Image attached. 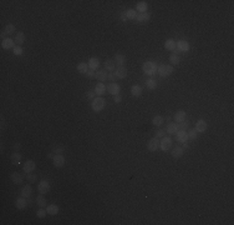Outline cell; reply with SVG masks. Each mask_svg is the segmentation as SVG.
I'll list each match as a JSON object with an SVG mask.
<instances>
[{"mask_svg":"<svg viewBox=\"0 0 234 225\" xmlns=\"http://www.w3.org/2000/svg\"><path fill=\"white\" fill-rule=\"evenodd\" d=\"M32 195V188H31V185L29 184V185H25V187H23V189H21V196H24V198H30Z\"/></svg>","mask_w":234,"mask_h":225,"instance_id":"obj_27","label":"cell"},{"mask_svg":"<svg viewBox=\"0 0 234 225\" xmlns=\"http://www.w3.org/2000/svg\"><path fill=\"white\" fill-rule=\"evenodd\" d=\"M166 137V129H158L155 131V138H163Z\"/></svg>","mask_w":234,"mask_h":225,"instance_id":"obj_44","label":"cell"},{"mask_svg":"<svg viewBox=\"0 0 234 225\" xmlns=\"http://www.w3.org/2000/svg\"><path fill=\"white\" fill-rule=\"evenodd\" d=\"M4 33H5L6 35L14 34V33H15V26H14L13 24H8V25L5 26V29H4Z\"/></svg>","mask_w":234,"mask_h":225,"instance_id":"obj_40","label":"cell"},{"mask_svg":"<svg viewBox=\"0 0 234 225\" xmlns=\"http://www.w3.org/2000/svg\"><path fill=\"white\" fill-rule=\"evenodd\" d=\"M53 163H54V166L55 168H62L65 165V158L64 155L61 154H55L54 159H53Z\"/></svg>","mask_w":234,"mask_h":225,"instance_id":"obj_9","label":"cell"},{"mask_svg":"<svg viewBox=\"0 0 234 225\" xmlns=\"http://www.w3.org/2000/svg\"><path fill=\"white\" fill-rule=\"evenodd\" d=\"M131 94L134 98H139V97L142 95V88L139 86V85H133L131 88Z\"/></svg>","mask_w":234,"mask_h":225,"instance_id":"obj_26","label":"cell"},{"mask_svg":"<svg viewBox=\"0 0 234 225\" xmlns=\"http://www.w3.org/2000/svg\"><path fill=\"white\" fill-rule=\"evenodd\" d=\"M50 189H51V187H50V183L48 182V180H41V182L39 183V185H37V191L40 193V194H48L49 191H50Z\"/></svg>","mask_w":234,"mask_h":225,"instance_id":"obj_4","label":"cell"},{"mask_svg":"<svg viewBox=\"0 0 234 225\" xmlns=\"http://www.w3.org/2000/svg\"><path fill=\"white\" fill-rule=\"evenodd\" d=\"M14 41H15V44L19 45V47H20L21 44H24V41H25V35H24V33H23V31H18L16 35H15Z\"/></svg>","mask_w":234,"mask_h":225,"instance_id":"obj_32","label":"cell"},{"mask_svg":"<svg viewBox=\"0 0 234 225\" xmlns=\"http://www.w3.org/2000/svg\"><path fill=\"white\" fill-rule=\"evenodd\" d=\"M87 70H88V64H87V63H80V64L77 65V71H79L80 74L86 75Z\"/></svg>","mask_w":234,"mask_h":225,"instance_id":"obj_34","label":"cell"},{"mask_svg":"<svg viewBox=\"0 0 234 225\" xmlns=\"http://www.w3.org/2000/svg\"><path fill=\"white\" fill-rule=\"evenodd\" d=\"M177 131H178V129H177V124L176 123H169L167 125V128H166V133H168L171 135H174Z\"/></svg>","mask_w":234,"mask_h":225,"instance_id":"obj_33","label":"cell"},{"mask_svg":"<svg viewBox=\"0 0 234 225\" xmlns=\"http://www.w3.org/2000/svg\"><path fill=\"white\" fill-rule=\"evenodd\" d=\"M106 92L108 93V94H111V95H118L120 94V92H121V86L118 85V84H116V83H111V84H108L107 86H106Z\"/></svg>","mask_w":234,"mask_h":225,"instance_id":"obj_6","label":"cell"},{"mask_svg":"<svg viewBox=\"0 0 234 225\" xmlns=\"http://www.w3.org/2000/svg\"><path fill=\"white\" fill-rule=\"evenodd\" d=\"M207 128H208L207 121L203 120V119H199V120H197V123H196V128H194V129H196L198 133H204V131L207 130Z\"/></svg>","mask_w":234,"mask_h":225,"instance_id":"obj_13","label":"cell"},{"mask_svg":"<svg viewBox=\"0 0 234 225\" xmlns=\"http://www.w3.org/2000/svg\"><path fill=\"white\" fill-rule=\"evenodd\" d=\"M115 74H116L117 79H125L128 75V70L126 66H117V69L115 70Z\"/></svg>","mask_w":234,"mask_h":225,"instance_id":"obj_10","label":"cell"},{"mask_svg":"<svg viewBox=\"0 0 234 225\" xmlns=\"http://www.w3.org/2000/svg\"><path fill=\"white\" fill-rule=\"evenodd\" d=\"M113 100H115V103H116V104H120V103L122 101V97H121L120 94H118V95H115Z\"/></svg>","mask_w":234,"mask_h":225,"instance_id":"obj_50","label":"cell"},{"mask_svg":"<svg viewBox=\"0 0 234 225\" xmlns=\"http://www.w3.org/2000/svg\"><path fill=\"white\" fill-rule=\"evenodd\" d=\"M169 61L173 64V65H178L179 64V61H181V59H179V56H178V54H176V53H172L171 55H169Z\"/></svg>","mask_w":234,"mask_h":225,"instance_id":"obj_37","label":"cell"},{"mask_svg":"<svg viewBox=\"0 0 234 225\" xmlns=\"http://www.w3.org/2000/svg\"><path fill=\"white\" fill-rule=\"evenodd\" d=\"M113 61L117 66H125V63H126V56L123 54H120L117 53L115 56H113Z\"/></svg>","mask_w":234,"mask_h":225,"instance_id":"obj_16","label":"cell"},{"mask_svg":"<svg viewBox=\"0 0 234 225\" xmlns=\"http://www.w3.org/2000/svg\"><path fill=\"white\" fill-rule=\"evenodd\" d=\"M142 70L146 75H150V76H153L155 74H157V65L153 63V61H145L143 65H142Z\"/></svg>","mask_w":234,"mask_h":225,"instance_id":"obj_2","label":"cell"},{"mask_svg":"<svg viewBox=\"0 0 234 225\" xmlns=\"http://www.w3.org/2000/svg\"><path fill=\"white\" fill-rule=\"evenodd\" d=\"M188 139H192V140H194V139H197V137H198V131L196 130V129H192V130H189L188 133Z\"/></svg>","mask_w":234,"mask_h":225,"instance_id":"obj_43","label":"cell"},{"mask_svg":"<svg viewBox=\"0 0 234 225\" xmlns=\"http://www.w3.org/2000/svg\"><path fill=\"white\" fill-rule=\"evenodd\" d=\"M11 163L13 165H19L21 163V154L19 151H14L11 154Z\"/></svg>","mask_w":234,"mask_h":225,"instance_id":"obj_31","label":"cell"},{"mask_svg":"<svg viewBox=\"0 0 234 225\" xmlns=\"http://www.w3.org/2000/svg\"><path fill=\"white\" fill-rule=\"evenodd\" d=\"M183 149H188L189 148V144H188V142H185V143H183V146H182Z\"/></svg>","mask_w":234,"mask_h":225,"instance_id":"obj_53","label":"cell"},{"mask_svg":"<svg viewBox=\"0 0 234 225\" xmlns=\"http://www.w3.org/2000/svg\"><path fill=\"white\" fill-rule=\"evenodd\" d=\"M23 48L21 47H19V45H16V47L14 48V54L15 55H18V56H20V55H23Z\"/></svg>","mask_w":234,"mask_h":225,"instance_id":"obj_46","label":"cell"},{"mask_svg":"<svg viewBox=\"0 0 234 225\" xmlns=\"http://www.w3.org/2000/svg\"><path fill=\"white\" fill-rule=\"evenodd\" d=\"M28 205H29V204H28V199L24 198V196L18 198V199L15 200V206H16V209H19V210H24Z\"/></svg>","mask_w":234,"mask_h":225,"instance_id":"obj_14","label":"cell"},{"mask_svg":"<svg viewBox=\"0 0 234 225\" xmlns=\"http://www.w3.org/2000/svg\"><path fill=\"white\" fill-rule=\"evenodd\" d=\"M173 119H174V121H176L177 124L184 121V120H185V111H184V110H178V111L174 114Z\"/></svg>","mask_w":234,"mask_h":225,"instance_id":"obj_24","label":"cell"},{"mask_svg":"<svg viewBox=\"0 0 234 225\" xmlns=\"http://www.w3.org/2000/svg\"><path fill=\"white\" fill-rule=\"evenodd\" d=\"M26 179H28L29 183H36L37 182V175L30 173V174H26Z\"/></svg>","mask_w":234,"mask_h":225,"instance_id":"obj_41","label":"cell"},{"mask_svg":"<svg viewBox=\"0 0 234 225\" xmlns=\"http://www.w3.org/2000/svg\"><path fill=\"white\" fill-rule=\"evenodd\" d=\"M163 123H164V118L161 116V115H156V116L152 119V124H153L155 126H161Z\"/></svg>","mask_w":234,"mask_h":225,"instance_id":"obj_35","label":"cell"},{"mask_svg":"<svg viewBox=\"0 0 234 225\" xmlns=\"http://www.w3.org/2000/svg\"><path fill=\"white\" fill-rule=\"evenodd\" d=\"M176 139H177L178 143L188 142V134H187V130H178L176 133Z\"/></svg>","mask_w":234,"mask_h":225,"instance_id":"obj_8","label":"cell"},{"mask_svg":"<svg viewBox=\"0 0 234 225\" xmlns=\"http://www.w3.org/2000/svg\"><path fill=\"white\" fill-rule=\"evenodd\" d=\"M147 149L150 150V151H157L158 149H160V140H158V138H152L151 140H148V143H147Z\"/></svg>","mask_w":234,"mask_h":225,"instance_id":"obj_7","label":"cell"},{"mask_svg":"<svg viewBox=\"0 0 234 225\" xmlns=\"http://www.w3.org/2000/svg\"><path fill=\"white\" fill-rule=\"evenodd\" d=\"M10 178H11V182H13L14 184H16V185H20V184L23 183V180H24V176H23L20 173H18V171L11 173Z\"/></svg>","mask_w":234,"mask_h":225,"instance_id":"obj_15","label":"cell"},{"mask_svg":"<svg viewBox=\"0 0 234 225\" xmlns=\"http://www.w3.org/2000/svg\"><path fill=\"white\" fill-rule=\"evenodd\" d=\"M172 139L169 137H163L162 140L160 142V148L162 151H168L171 148H172Z\"/></svg>","mask_w":234,"mask_h":225,"instance_id":"obj_5","label":"cell"},{"mask_svg":"<svg viewBox=\"0 0 234 225\" xmlns=\"http://www.w3.org/2000/svg\"><path fill=\"white\" fill-rule=\"evenodd\" d=\"M97 95H96V93H95V90H88V92L86 93V98L88 99V100H93V99H95Z\"/></svg>","mask_w":234,"mask_h":225,"instance_id":"obj_45","label":"cell"},{"mask_svg":"<svg viewBox=\"0 0 234 225\" xmlns=\"http://www.w3.org/2000/svg\"><path fill=\"white\" fill-rule=\"evenodd\" d=\"M105 106H106V100L102 97H96L91 103V109L93 111H96V113L102 111L105 109Z\"/></svg>","mask_w":234,"mask_h":225,"instance_id":"obj_1","label":"cell"},{"mask_svg":"<svg viewBox=\"0 0 234 225\" xmlns=\"http://www.w3.org/2000/svg\"><path fill=\"white\" fill-rule=\"evenodd\" d=\"M20 143H16L15 145H14V151H19V149H20Z\"/></svg>","mask_w":234,"mask_h":225,"instance_id":"obj_52","label":"cell"},{"mask_svg":"<svg viewBox=\"0 0 234 225\" xmlns=\"http://www.w3.org/2000/svg\"><path fill=\"white\" fill-rule=\"evenodd\" d=\"M107 76H108V73L105 70V69H102V70H99L96 74H95V78L100 81V83H105L106 80H107Z\"/></svg>","mask_w":234,"mask_h":225,"instance_id":"obj_18","label":"cell"},{"mask_svg":"<svg viewBox=\"0 0 234 225\" xmlns=\"http://www.w3.org/2000/svg\"><path fill=\"white\" fill-rule=\"evenodd\" d=\"M53 153L54 154H61V153H64V148L62 146H55L53 149Z\"/></svg>","mask_w":234,"mask_h":225,"instance_id":"obj_48","label":"cell"},{"mask_svg":"<svg viewBox=\"0 0 234 225\" xmlns=\"http://www.w3.org/2000/svg\"><path fill=\"white\" fill-rule=\"evenodd\" d=\"M35 168H36V165H35L34 160H26L25 164H24V166H23V170H24V173L30 174V173H32L35 170Z\"/></svg>","mask_w":234,"mask_h":225,"instance_id":"obj_11","label":"cell"},{"mask_svg":"<svg viewBox=\"0 0 234 225\" xmlns=\"http://www.w3.org/2000/svg\"><path fill=\"white\" fill-rule=\"evenodd\" d=\"M95 70H92V69H88L87 70V73H86V76L87 78H95Z\"/></svg>","mask_w":234,"mask_h":225,"instance_id":"obj_49","label":"cell"},{"mask_svg":"<svg viewBox=\"0 0 234 225\" xmlns=\"http://www.w3.org/2000/svg\"><path fill=\"white\" fill-rule=\"evenodd\" d=\"M107 80H110L111 83H115L117 80V76L115 73H108V76H107Z\"/></svg>","mask_w":234,"mask_h":225,"instance_id":"obj_47","label":"cell"},{"mask_svg":"<svg viewBox=\"0 0 234 225\" xmlns=\"http://www.w3.org/2000/svg\"><path fill=\"white\" fill-rule=\"evenodd\" d=\"M105 70L110 71V73H112V71L116 70V64H115L113 59H106V61H105Z\"/></svg>","mask_w":234,"mask_h":225,"instance_id":"obj_22","label":"cell"},{"mask_svg":"<svg viewBox=\"0 0 234 225\" xmlns=\"http://www.w3.org/2000/svg\"><path fill=\"white\" fill-rule=\"evenodd\" d=\"M146 86H147L150 90H155V89L157 88V81H156L155 79H148V80L146 81Z\"/></svg>","mask_w":234,"mask_h":225,"instance_id":"obj_38","label":"cell"},{"mask_svg":"<svg viewBox=\"0 0 234 225\" xmlns=\"http://www.w3.org/2000/svg\"><path fill=\"white\" fill-rule=\"evenodd\" d=\"M164 48H166V50H169V52H174V50L177 49V41L172 40V39H168V40H166V43H164Z\"/></svg>","mask_w":234,"mask_h":225,"instance_id":"obj_21","label":"cell"},{"mask_svg":"<svg viewBox=\"0 0 234 225\" xmlns=\"http://www.w3.org/2000/svg\"><path fill=\"white\" fill-rule=\"evenodd\" d=\"M172 156L174 158V159H181L182 156H183V154H184V149L182 148V146H176L173 150H172Z\"/></svg>","mask_w":234,"mask_h":225,"instance_id":"obj_23","label":"cell"},{"mask_svg":"<svg viewBox=\"0 0 234 225\" xmlns=\"http://www.w3.org/2000/svg\"><path fill=\"white\" fill-rule=\"evenodd\" d=\"M147 9H148V5H147V3H146V2H139V3H137L136 11H138V14L147 13Z\"/></svg>","mask_w":234,"mask_h":225,"instance_id":"obj_25","label":"cell"},{"mask_svg":"<svg viewBox=\"0 0 234 225\" xmlns=\"http://www.w3.org/2000/svg\"><path fill=\"white\" fill-rule=\"evenodd\" d=\"M126 15H127V19H130V20H136V18H137V11H136L134 9H128V10H126Z\"/></svg>","mask_w":234,"mask_h":225,"instance_id":"obj_36","label":"cell"},{"mask_svg":"<svg viewBox=\"0 0 234 225\" xmlns=\"http://www.w3.org/2000/svg\"><path fill=\"white\" fill-rule=\"evenodd\" d=\"M173 71H174L173 66H172V65H167V64H162V65H160V66L157 68V73H158V75L162 76V78H167V76L172 75Z\"/></svg>","mask_w":234,"mask_h":225,"instance_id":"obj_3","label":"cell"},{"mask_svg":"<svg viewBox=\"0 0 234 225\" xmlns=\"http://www.w3.org/2000/svg\"><path fill=\"white\" fill-rule=\"evenodd\" d=\"M151 19V14L150 13H142V14H137V18H136V21L142 24V23H146Z\"/></svg>","mask_w":234,"mask_h":225,"instance_id":"obj_20","label":"cell"},{"mask_svg":"<svg viewBox=\"0 0 234 225\" xmlns=\"http://www.w3.org/2000/svg\"><path fill=\"white\" fill-rule=\"evenodd\" d=\"M88 68L92 69V70H96L99 66H100V60L97 58H90L88 59Z\"/></svg>","mask_w":234,"mask_h":225,"instance_id":"obj_28","label":"cell"},{"mask_svg":"<svg viewBox=\"0 0 234 225\" xmlns=\"http://www.w3.org/2000/svg\"><path fill=\"white\" fill-rule=\"evenodd\" d=\"M188 128H189V121L188 120H184V121L177 124V129L178 130H187Z\"/></svg>","mask_w":234,"mask_h":225,"instance_id":"obj_39","label":"cell"},{"mask_svg":"<svg viewBox=\"0 0 234 225\" xmlns=\"http://www.w3.org/2000/svg\"><path fill=\"white\" fill-rule=\"evenodd\" d=\"M120 19H121L122 21H127V15H126V10L121 13V15H120Z\"/></svg>","mask_w":234,"mask_h":225,"instance_id":"obj_51","label":"cell"},{"mask_svg":"<svg viewBox=\"0 0 234 225\" xmlns=\"http://www.w3.org/2000/svg\"><path fill=\"white\" fill-rule=\"evenodd\" d=\"M2 48L5 49V50H9V49H14L15 48V41L10 38H6L4 40H2Z\"/></svg>","mask_w":234,"mask_h":225,"instance_id":"obj_12","label":"cell"},{"mask_svg":"<svg viewBox=\"0 0 234 225\" xmlns=\"http://www.w3.org/2000/svg\"><path fill=\"white\" fill-rule=\"evenodd\" d=\"M46 215H48V211H46V209H44V208H40V209L37 210V213H36V216H37L39 219H44Z\"/></svg>","mask_w":234,"mask_h":225,"instance_id":"obj_42","label":"cell"},{"mask_svg":"<svg viewBox=\"0 0 234 225\" xmlns=\"http://www.w3.org/2000/svg\"><path fill=\"white\" fill-rule=\"evenodd\" d=\"M93 90H95V93H96L97 97H102L104 94H106V85L104 83H99Z\"/></svg>","mask_w":234,"mask_h":225,"instance_id":"obj_19","label":"cell"},{"mask_svg":"<svg viewBox=\"0 0 234 225\" xmlns=\"http://www.w3.org/2000/svg\"><path fill=\"white\" fill-rule=\"evenodd\" d=\"M189 43L188 41H185V40H179L177 41V49L179 52H188L189 50Z\"/></svg>","mask_w":234,"mask_h":225,"instance_id":"obj_17","label":"cell"},{"mask_svg":"<svg viewBox=\"0 0 234 225\" xmlns=\"http://www.w3.org/2000/svg\"><path fill=\"white\" fill-rule=\"evenodd\" d=\"M46 211H48L49 215H56L59 213V206L56 204H50L46 206Z\"/></svg>","mask_w":234,"mask_h":225,"instance_id":"obj_30","label":"cell"},{"mask_svg":"<svg viewBox=\"0 0 234 225\" xmlns=\"http://www.w3.org/2000/svg\"><path fill=\"white\" fill-rule=\"evenodd\" d=\"M35 201H36V204H37L40 208H46V206H48V201H46V199H45L44 194L37 195V196H36V199H35Z\"/></svg>","mask_w":234,"mask_h":225,"instance_id":"obj_29","label":"cell"},{"mask_svg":"<svg viewBox=\"0 0 234 225\" xmlns=\"http://www.w3.org/2000/svg\"><path fill=\"white\" fill-rule=\"evenodd\" d=\"M54 156H55V154H54V153H50V154H48V158H49V159H54Z\"/></svg>","mask_w":234,"mask_h":225,"instance_id":"obj_54","label":"cell"}]
</instances>
